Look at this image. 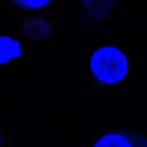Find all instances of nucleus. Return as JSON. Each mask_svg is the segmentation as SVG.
<instances>
[{
	"instance_id": "5",
	"label": "nucleus",
	"mask_w": 147,
	"mask_h": 147,
	"mask_svg": "<svg viewBox=\"0 0 147 147\" xmlns=\"http://www.w3.org/2000/svg\"><path fill=\"white\" fill-rule=\"evenodd\" d=\"M52 31V23L44 17H31L24 21L23 34L29 40L41 41Z\"/></svg>"
},
{
	"instance_id": "3",
	"label": "nucleus",
	"mask_w": 147,
	"mask_h": 147,
	"mask_svg": "<svg viewBox=\"0 0 147 147\" xmlns=\"http://www.w3.org/2000/svg\"><path fill=\"white\" fill-rule=\"evenodd\" d=\"M116 0H80L81 20L87 26H93L110 16Z\"/></svg>"
},
{
	"instance_id": "6",
	"label": "nucleus",
	"mask_w": 147,
	"mask_h": 147,
	"mask_svg": "<svg viewBox=\"0 0 147 147\" xmlns=\"http://www.w3.org/2000/svg\"><path fill=\"white\" fill-rule=\"evenodd\" d=\"M14 7L23 12H37L46 10L54 0H8Z\"/></svg>"
},
{
	"instance_id": "1",
	"label": "nucleus",
	"mask_w": 147,
	"mask_h": 147,
	"mask_svg": "<svg viewBox=\"0 0 147 147\" xmlns=\"http://www.w3.org/2000/svg\"><path fill=\"white\" fill-rule=\"evenodd\" d=\"M129 55L120 47L101 44L89 59V80L100 90H115L130 73Z\"/></svg>"
},
{
	"instance_id": "2",
	"label": "nucleus",
	"mask_w": 147,
	"mask_h": 147,
	"mask_svg": "<svg viewBox=\"0 0 147 147\" xmlns=\"http://www.w3.org/2000/svg\"><path fill=\"white\" fill-rule=\"evenodd\" d=\"M89 147H147V133L133 128H109L91 141Z\"/></svg>"
},
{
	"instance_id": "7",
	"label": "nucleus",
	"mask_w": 147,
	"mask_h": 147,
	"mask_svg": "<svg viewBox=\"0 0 147 147\" xmlns=\"http://www.w3.org/2000/svg\"><path fill=\"white\" fill-rule=\"evenodd\" d=\"M0 147H3V133H2L1 126H0Z\"/></svg>"
},
{
	"instance_id": "4",
	"label": "nucleus",
	"mask_w": 147,
	"mask_h": 147,
	"mask_svg": "<svg viewBox=\"0 0 147 147\" xmlns=\"http://www.w3.org/2000/svg\"><path fill=\"white\" fill-rule=\"evenodd\" d=\"M22 55L21 40L0 31V69L18 64Z\"/></svg>"
}]
</instances>
